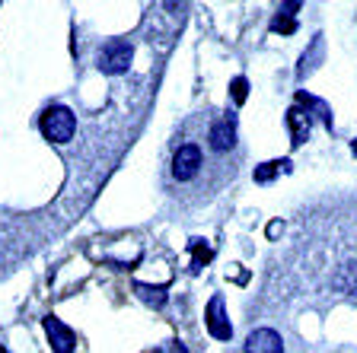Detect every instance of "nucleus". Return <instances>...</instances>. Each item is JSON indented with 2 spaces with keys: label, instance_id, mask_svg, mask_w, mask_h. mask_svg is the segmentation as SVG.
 Here are the masks:
<instances>
[{
  "label": "nucleus",
  "instance_id": "12",
  "mask_svg": "<svg viewBox=\"0 0 357 353\" xmlns=\"http://www.w3.org/2000/svg\"><path fill=\"white\" fill-rule=\"evenodd\" d=\"M335 287L342 290V293H357V265L354 261L342 267V274L335 277Z\"/></svg>",
  "mask_w": 357,
  "mask_h": 353
},
{
  "label": "nucleus",
  "instance_id": "18",
  "mask_svg": "<svg viewBox=\"0 0 357 353\" xmlns=\"http://www.w3.org/2000/svg\"><path fill=\"white\" fill-rule=\"evenodd\" d=\"M0 353H10V350H3V347H0Z\"/></svg>",
  "mask_w": 357,
  "mask_h": 353
},
{
  "label": "nucleus",
  "instance_id": "7",
  "mask_svg": "<svg viewBox=\"0 0 357 353\" xmlns=\"http://www.w3.org/2000/svg\"><path fill=\"white\" fill-rule=\"evenodd\" d=\"M243 353H284V340L271 328H255L243 344Z\"/></svg>",
  "mask_w": 357,
  "mask_h": 353
},
{
  "label": "nucleus",
  "instance_id": "15",
  "mask_svg": "<svg viewBox=\"0 0 357 353\" xmlns=\"http://www.w3.org/2000/svg\"><path fill=\"white\" fill-rule=\"evenodd\" d=\"M192 251H195V271H198V267L211 258V249H208L204 242H201V239H195V242H192Z\"/></svg>",
  "mask_w": 357,
  "mask_h": 353
},
{
  "label": "nucleus",
  "instance_id": "5",
  "mask_svg": "<svg viewBox=\"0 0 357 353\" xmlns=\"http://www.w3.org/2000/svg\"><path fill=\"white\" fill-rule=\"evenodd\" d=\"M45 334H48V340H52L54 353H74L77 350V334L70 331L61 318H54V315L45 318Z\"/></svg>",
  "mask_w": 357,
  "mask_h": 353
},
{
  "label": "nucleus",
  "instance_id": "2",
  "mask_svg": "<svg viewBox=\"0 0 357 353\" xmlns=\"http://www.w3.org/2000/svg\"><path fill=\"white\" fill-rule=\"evenodd\" d=\"M131 61H134L131 42H125V38H109V42L99 48L96 64H99V70H102V74L119 77V74H125L128 67H131Z\"/></svg>",
  "mask_w": 357,
  "mask_h": 353
},
{
  "label": "nucleus",
  "instance_id": "13",
  "mask_svg": "<svg viewBox=\"0 0 357 353\" xmlns=\"http://www.w3.org/2000/svg\"><path fill=\"white\" fill-rule=\"evenodd\" d=\"M230 96L236 105L245 102V96H249V80H245V77H236V80L230 83Z\"/></svg>",
  "mask_w": 357,
  "mask_h": 353
},
{
  "label": "nucleus",
  "instance_id": "4",
  "mask_svg": "<svg viewBox=\"0 0 357 353\" xmlns=\"http://www.w3.org/2000/svg\"><path fill=\"white\" fill-rule=\"evenodd\" d=\"M204 324H208L211 338H217V340H230L233 338V324H230V318H227V312H223V296H214V299L208 302Z\"/></svg>",
  "mask_w": 357,
  "mask_h": 353
},
{
  "label": "nucleus",
  "instance_id": "17",
  "mask_svg": "<svg viewBox=\"0 0 357 353\" xmlns=\"http://www.w3.org/2000/svg\"><path fill=\"white\" fill-rule=\"evenodd\" d=\"M351 153H354V156H357V140H351Z\"/></svg>",
  "mask_w": 357,
  "mask_h": 353
},
{
  "label": "nucleus",
  "instance_id": "11",
  "mask_svg": "<svg viewBox=\"0 0 357 353\" xmlns=\"http://www.w3.org/2000/svg\"><path fill=\"white\" fill-rule=\"evenodd\" d=\"M134 290H137V296H141L144 302H150V306H163L166 302V287H150V283H134Z\"/></svg>",
  "mask_w": 357,
  "mask_h": 353
},
{
  "label": "nucleus",
  "instance_id": "10",
  "mask_svg": "<svg viewBox=\"0 0 357 353\" xmlns=\"http://www.w3.org/2000/svg\"><path fill=\"white\" fill-rule=\"evenodd\" d=\"M287 172L290 169V162L287 159H271V162H261V166H255V182L259 185H268L271 178L278 175V172Z\"/></svg>",
  "mask_w": 357,
  "mask_h": 353
},
{
  "label": "nucleus",
  "instance_id": "14",
  "mask_svg": "<svg viewBox=\"0 0 357 353\" xmlns=\"http://www.w3.org/2000/svg\"><path fill=\"white\" fill-rule=\"evenodd\" d=\"M271 32H284V36H290V32H297V19L278 13L275 19H271Z\"/></svg>",
  "mask_w": 357,
  "mask_h": 353
},
{
  "label": "nucleus",
  "instance_id": "16",
  "mask_svg": "<svg viewBox=\"0 0 357 353\" xmlns=\"http://www.w3.org/2000/svg\"><path fill=\"white\" fill-rule=\"evenodd\" d=\"M297 10H300V3L294 0V3H284V7L278 10V13H281V16H290V19H294V13H297Z\"/></svg>",
  "mask_w": 357,
  "mask_h": 353
},
{
  "label": "nucleus",
  "instance_id": "1",
  "mask_svg": "<svg viewBox=\"0 0 357 353\" xmlns=\"http://www.w3.org/2000/svg\"><path fill=\"white\" fill-rule=\"evenodd\" d=\"M38 127H42L45 140H52V143H70L77 134V118H74V111L64 109V105H52V109L42 115Z\"/></svg>",
  "mask_w": 357,
  "mask_h": 353
},
{
  "label": "nucleus",
  "instance_id": "3",
  "mask_svg": "<svg viewBox=\"0 0 357 353\" xmlns=\"http://www.w3.org/2000/svg\"><path fill=\"white\" fill-rule=\"evenodd\" d=\"M201 166H204V156H201L198 143H182V147L172 153V175H176L178 182H192L201 172Z\"/></svg>",
  "mask_w": 357,
  "mask_h": 353
},
{
  "label": "nucleus",
  "instance_id": "6",
  "mask_svg": "<svg viewBox=\"0 0 357 353\" xmlns=\"http://www.w3.org/2000/svg\"><path fill=\"white\" fill-rule=\"evenodd\" d=\"M208 140H211V147H214L217 153L233 150V147H236V118H233V115L217 118L214 125H211V131H208Z\"/></svg>",
  "mask_w": 357,
  "mask_h": 353
},
{
  "label": "nucleus",
  "instance_id": "8",
  "mask_svg": "<svg viewBox=\"0 0 357 353\" xmlns=\"http://www.w3.org/2000/svg\"><path fill=\"white\" fill-rule=\"evenodd\" d=\"M287 127H290V143H294V147H303L312 131V115L303 105H294V109H287Z\"/></svg>",
  "mask_w": 357,
  "mask_h": 353
},
{
  "label": "nucleus",
  "instance_id": "9",
  "mask_svg": "<svg viewBox=\"0 0 357 353\" xmlns=\"http://www.w3.org/2000/svg\"><path fill=\"white\" fill-rule=\"evenodd\" d=\"M297 105H303L306 111H316V118H322V125L332 131V109H328L326 102H319V99H312V96H306V93H297Z\"/></svg>",
  "mask_w": 357,
  "mask_h": 353
}]
</instances>
